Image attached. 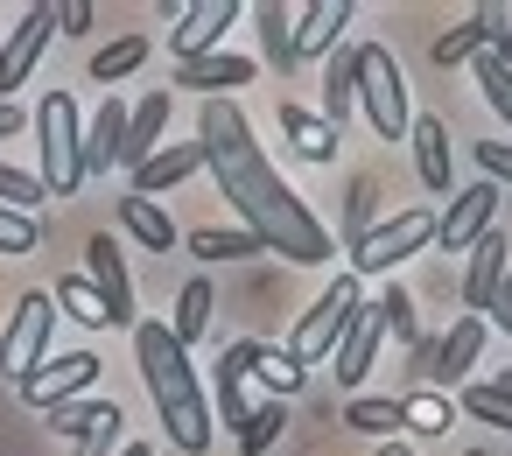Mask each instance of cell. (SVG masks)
<instances>
[{
  "instance_id": "obj_1",
  "label": "cell",
  "mask_w": 512,
  "mask_h": 456,
  "mask_svg": "<svg viewBox=\"0 0 512 456\" xmlns=\"http://www.w3.org/2000/svg\"><path fill=\"white\" fill-rule=\"evenodd\" d=\"M197 148H204V169L218 176V197L239 211V225L267 246V253H288L295 267H323L337 246L323 232V218L281 183V169L260 155L246 113L232 99H204L197 113Z\"/></svg>"
},
{
  "instance_id": "obj_2",
  "label": "cell",
  "mask_w": 512,
  "mask_h": 456,
  "mask_svg": "<svg viewBox=\"0 0 512 456\" xmlns=\"http://www.w3.org/2000/svg\"><path fill=\"white\" fill-rule=\"evenodd\" d=\"M134 358H141V379L155 393V414H162L169 442L183 456H204L211 449V407H204V386H197L190 351L169 337V323H134Z\"/></svg>"
},
{
  "instance_id": "obj_3",
  "label": "cell",
  "mask_w": 512,
  "mask_h": 456,
  "mask_svg": "<svg viewBox=\"0 0 512 456\" xmlns=\"http://www.w3.org/2000/svg\"><path fill=\"white\" fill-rule=\"evenodd\" d=\"M36 148H43L36 183L50 197H78V183H85V120H78V99L64 85H50L43 106H36Z\"/></svg>"
},
{
  "instance_id": "obj_4",
  "label": "cell",
  "mask_w": 512,
  "mask_h": 456,
  "mask_svg": "<svg viewBox=\"0 0 512 456\" xmlns=\"http://www.w3.org/2000/svg\"><path fill=\"white\" fill-rule=\"evenodd\" d=\"M358 309H365V295H358V274H337L323 295H316V309L295 323V337H288V358L309 372V365H323V358H337V344H344V330L358 323Z\"/></svg>"
},
{
  "instance_id": "obj_5",
  "label": "cell",
  "mask_w": 512,
  "mask_h": 456,
  "mask_svg": "<svg viewBox=\"0 0 512 456\" xmlns=\"http://www.w3.org/2000/svg\"><path fill=\"white\" fill-rule=\"evenodd\" d=\"M358 106H365V120H372L379 141H400V134L414 127V113H407V78H400L393 50H379V43H358Z\"/></svg>"
},
{
  "instance_id": "obj_6",
  "label": "cell",
  "mask_w": 512,
  "mask_h": 456,
  "mask_svg": "<svg viewBox=\"0 0 512 456\" xmlns=\"http://www.w3.org/2000/svg\"><path fill=\"white\" fill-rule=\"evenodd\" d=\"M435 246V211L428 204H407V211H393L386 225H372L358 246H351V274H393L400 260H414V253H428Z\"/></svg>"
},
{
  "instance_id": "obj_7",
  "label": "cell",
  "mask_w": 512,
  "mask_h": 456,
  "mask_svg": "<svg viewBox=\"0 0 512 456\" xmlns=\"http://www.w3.org/2000/svg\"><path fill=\"white\" fill-rule=\"evenodd\" d=\"M50 330H57V295H43V288H29L22 302H15V316H8V330H0V372H8L15 386L50 358Z\"/></svg>"
},
{
  "instance_id": "obj_8",
  "label": "cell",
  "mask_w": 512,
  "mask_h": 456,
  "mask_svg": "<svg viewBox=\"0 0 512 456\" xmlns=\"http://www.w3.org/2000/svg\"><path fill=\"white\" fill-rule=\"evenodd\" d=\"M92 386H99V358H92V351H57V358H43V365L22 379V400L50 414V407H64V400H85Z\"/></svg>"
},
{
  "instance_id": "obj_9",
  "label": "cell",
  "mask_w": 512,
  "mask_h": 456,
  "mask_svg": "<svg viewBox=\"0 0 512 456\" xmlns=\"http://www.w3.org/2000/svg\"><path fill=\"white\" fill-rule=\"evenodd\" d=\"M50 36H57V8H36L8 29V43H0V99H15L22 85H29V71L43 64V50H50Z\"/></svg>"
},
{
  "instance_id": "obj_10",
  "label": "cell",
  "mask_w": 512,
  "mask_h": 456,
  "mask_svg": "<svg viewBox=\"0 0 512 456\" xmlns=\"http://www.w3.org/2000/svg\"><path fill=\"white\" fill-rule=\"evenodd\" d=\"M239 22V0H183V15L169 29V57L190 64V57H211L225 50V29Z\"/></svg>"
},
{
  "instance_id": "obj_11",
  "label": "cell",
  "mask_w": 512,
  "mask_h": 456,
  "mask_svg": "<svg viewBox=\"0 0 512 456\" xmlns=\"http://www.w3.org/2000/svg\"><path fill=\"white\" fill-rule=\"evenodd\" d=\"M491 218H498V183H470V190H456L449 211L435 218V246H442V253H470V246L491 232Z\"/></svg>"
},
{
  "instance_id": "obj_12",
  "label": "cell",
  "mask_w": 512,
  "mask_h": 456,
  "mask_svg": "<svg viewBox=\"0 0 512 456\" xmlns=\"http://www.w3.org/2000/svg\"><path fill=\"white\" fill-rule=\"evenodd\" d=\"M92 260V288H99V302H106V316H113V330H134V281H127V260H120V246H113V232H99L92 246H85Z\"/></svg>"
},
{
  "instance_id": "obj_13",
  "label": "cell",
  "mask_w": 512,
  "mask_h": 456,
  "mask_svg": "<svg viewBox=\"0 0 512 456\" xmlns=\"http://www.w3.org/2000/svg\"><path fill=\"white\" fill-rule=\"evenodd\" d=\"M351 0H309V8H295V64L309 57H337V36L351 29Z\"/></svg>"
},
{
  "instance_id": "obj_14",
  "label": "cell",
  "mask_w": 512,
  "mask_h": 456,
  "mask_svg": "<svg viewBox=\"0 0 512 456\" xmlns=\"http://www.w3.org/2000/svg\"><path fill=\"white\" fill-rule=\"evenodd\" d=\"M260 351L267 344H253V337H239V344H225V358H218V372H211V386H218V421L225 428H246V372L260 365Z\"/></svg>"
},
{
  "instance_id": "obj_15",
  "label": "cell",
  "mask_w": 512,
  "mask_h": 456,
  "mask_svg": "<svg viewBox=\"0 0 512 456\" xmlns=\"http://www.w3.org/2000/svg\"><path fill=\"white\" fill-rule=\"evenodd\" d=\"M169 113H176V92H148V99L127 113V148H120V169H141V162H155V155H162Z\"/></svg>"
},
{
  "instance_id": "obj_16",
  "label": "cell",
  "mask_w": 512,
  "mask_h": 456,
  "mask_svg": "<svg viewBox=\"0 0 512 456\" xmlns=\"http://www.w3.org/2000/svg\"><path fill=\"white\" fill-rule=\"evenodd\" d=\"M176 85H190V92H204V99H232L239 85H253V57H232V50L190 57V64H176Z\"/></svg>"
},
{
  "instance_id": "obj_17",
  "label": "cell",
  "mask_w": 512,
  "mask_h": 456,
  "mask_svg": "<svg viewBox=\"0 0 512 456\" xmlns=\"http://www.w3.org/2000/svg\"><path fill=\"white\" fill-rule=\"evenodd\" d=\"M477 351H484V316H456L449 323V337L435 344V393H449V386H463L470 379V365H477Z\"/></svg>"
},
{
  "instance_id": "obj_18",
  "label": "cell",
  "mask_w": 512,
  "mask_h": 456,
  "mask_svg": "<svg viewBox=\"0 0 512 456\" xmlns=\"http://www.w3.org/2000/svg\"><path fill=\"white\" fill-rule=\"evenodd\" d=\"M505 253H512V246H505V232H498V225L470 246V274H463V309H470V316H484V309H491V295H498V281H505Z\"/></svg>"
},
{
  "instance_id": "obj_19",
  "label": "cell",
  "mask_w": 512,
  "mask_h": 456,
  "mask_svg": "<svg viewBox=\"0 0 512 456\" xmlns=\"http://www.w3.org/2000/svg\"><path fill=\"white\" fill-rule=\"evenodd\" d=\"M498 36H505V15H498V8H477V15H463L449 36H435V64H442V71H449V64H470V57H484Z\"/></svg>"
},
{
  "instance_id": "obj_20",
  "label": "cell",
  "mask_w": 512,
  "mask_h": 456,
  "mask_svg": "<svg viewBox=\"0 0 512 456\" xmlns=\"http://www.w3.org/2000/svg\"><path fill=\"white\" fill-rule=\"evenodd\" d=\"M407 141H414V169H421V183H428L435 197H456V183H449V120L421 113V120L407 127Z\"/></svg>"
},
{
  "instance_id": "obj_21",
  "label": "cell",
  "mask_w": 512,
  "mask_h": 456,
  "mask_svg": "<svg viewBox=\"0 0 512 456\" xmlns=\"http://www.w3.org/2000/svg\"><path fill=\"white\" fill-rule=\"evenodd\" d=\"M120 148H127V106H120V99H106V106H99V120L85 127V176H113Z\"/></svg>"
},
{
  "instance_id": "obj_22",
  "label": "cell",
  "mask_w": 512,
  "mask_h": 456,
  "mask_svg": "<svg viewBox=\"0 0 512 456\" xmlns=\"http://www.w3.org/2000/svg\"><path fill=\"white\" fill-rule=\"evenodd\" d=\"M197 169H204V148H197V141H176V148H162L155 162H141V169H134V197H148V204H155L169 183H183V176H197Z\"/></svg>"
},
{
  "instance_id": "obj_23",
  "label": "cell",
  "mask_w": 512,
  "mask_h": 456,
  "mask_svg": "<svg viewBox=\"0 0 512 456\" xmlns=\"http://www.w3.org/2000/svg\"><path fill=\"white\" fill-rule=\"evenodd\" d=\"M379 337H386V323H379V309L365 302V309H358V323H351V330H344V344H337V386H358V379L372 372Z\"/></svg>"
},
{
  "instance_id": "obj_24",
  "label": "cell",
  "mask_w": 512,
  "mask_h": 456,
  "mask_svg": "<svg viewBox=\"0 0 512 456\" xmlns=\"http://www.w3.org/2000/svg\"><path fill=\"white\" fill-rule=\"evenodd\" d=\"M351 106H358V43L337 50V57H323V120H330L337 134H344Z\"/></svg>"
},
{
  "instance_id": "obj_25",
  "label": "cell",
  "mask_w": 512,
  "mask_h": 456,
  "mask_svg": "<svg viewBox=\"0 0 512 456\" xmlns=\"http://www.w3.org/2000/svg\"><path fill=\"white\" fill-rule=\"evenodd\" d=\"M281 134H288V148H295L302 162H337V127H330L323 113H302V106L281 99Z\"/></svg>"
},
{
  "instance_id": "obj_26",
  "label": "cell",
  "mask_w": 512,
  "mask_h": 456,
  "mask_svg": "<svg viewBox=\"0 0 512 456\" xmlns=\"http://www.w3.org/2000/svg\"><path fill=\"white\" fill-rule=\"evenodd\" d=\"M43 421H50V435H64V442L85 449L106 421H127V414H120V400H64V407H50Z\"/></svg>"
},
{
  "instance_id": "obj_27",
  "label": "cell",
  "mask_w": 512,
  "mask_h": 456,
  "mask_svg": "<svg viewBox=\"0 0 512 456\" xmlns=\"http://www.w3.org/2000/svg\"><path fill=\"white\" fill-rule=\"evenodd\" d=\"M253 22H260V50H267V64L288 78V71H295V8H288V0H260Z\"/></svg>"
},
{
  "instance_id": "obj_28",
  "label": "cell",
  "mask_w": 512,
  "mask_h": 456,
  "mask_svg": "<svg viewBox=\"0 0 512 456\" xmlns=\"http://www.w3.org/2000/svg\"><path fill=\"white\" fill-rule=\"evenodd\" d=\"M204 330H211V281H204V274H190V281L176 288V316H169V337H176V344L190 351V344H197Z\"/></svg>"
},
{
  "instance_id": "obj_29",
  "label": "cell",
  "mask_w": 512,
  "mask_h": 456,
  "mask_svg": "<svg viewBox=\"0 0 512 456\" xmlns=\"http://www.w3.org/2000/svg\"><path fill=\"white\" fill-rule=\"evenodd\" d=\"M120 225L148 246V253H169L176 246V225H169V211L162 204H148V197H120Z\"/></svg>"
},
{
  "instance_id": "obj_30",
  "label": "cell",
  "mask_w": 512,
  "mask_h": 456,
  "mask_svg": "<svg viewBox=\"0 0 512 456\" xmlns=\"http://www.w3.org/2000/svg\"><path fill=\"white\" fill-rule=\"evenodd\" d=\"M190 253L197 260H253V253H267L246 225H204V232H190Z\"/></svg>"
},
{
  "instance_id": "obj_31",
  "label": "cell",
  "mask_w": 512,
  "mask_h": 456,
  "mask_svg": "<svg viewBox=\"0 0 512 456\" xmlns=\"http://www.w3.org/2000/svg\"><path fill=\"white\" fill-rule=\"evenodd\" d=\"M141 64H148V36H120V43L92 50V85H120V78H134Z\"/></svg>"
},
{
  "instance_id": "obj_32",
  "label": "cell",
  "mask_w": 512,
  "mask_h": 456,
  "mask_svg": "<svg viewBox=\"0 0 512 456\" xmlns=\"http://www.w3.org/2000/svg\"><path fill=\"white\" fill-rule=\"evenodd\" d=\"M344 421H351L358 435H386V442H393V435L407 428V407H400V393H393V400H372V393H358V400L344 407Z\"/></svg>"
},
{
  "instance_id": "obj_33",
  "label": "cell",
  "mask_w": 512,
  "mask_h": 456,
  "mask_svg": "<svg viewBox=\"0 0 512 456\" xmlns=\"http://www.w3.org/2000/svg\"><path fill=\"white\" fill-rule=\"evenodd\" d=\"M400 407H407V435H449V421H456V400L435 393V386L400 393Z\"/></svg>"
},
{
  "instance_id": "obj_34",
  "label": "cell",
  "mask_w": 512,
  "mask_h": 456,
  "mask_svg": "<svg viewBox=\"0 0 512 456\" xmlns=\"http://www.w3.org/2000/svg\"><path fill=\"white\" fill-rule=\"evenodd\" d=\"M57 309L71 323H85V330H113V316H106V302H99L92 281H57Z\"/></svg>"
},
{
  "instance_id": "obj_35",
  "label": "cell",
  "mask_w": 512,
  "mask_h": 456,
  "mask_svg": "<svg viewBox=\"0 0 512 456\" xmlns=\"http://www.w3.org/2000/svg\"><path fill=\"white\" fill-rule=\"evenodd\" d=\"M281 428H288V400H260V407L246 414V428H239V449H246V456H267Z\"/></svg>"
},
{
  "instance_id": "obj_36",
  "label": "cell",
  "mask_w": 512,
  "mask_h": 456,
  "mask_svg": "<svg viewBox=\"0 0 512 456\" xmlns=\"http://www.w3.org/2000/svg\"><path fill=\"white\" fill-rule=\"evenodd\" d=\"M470 64H477V92H484V106H491V113L512 127V71H505L491 50H484V57H470Z\"/></svg>"
},
{
  "instance_id": "obj_37",
  "label": "cell",
  "mask_w": 512,
  "mask_h": 456,
  "mask_svg": "<svg viewBox=\"0 0 512 456\" xmlns=\"http://www.w3.org/2000/svg\"><path fill=\"white\" fill-rule=\"evenodd\" d=\"M0 204L22 211V218H36V204H50V190H43L29 169H8V162H0Z\"/></svg>"
},
{
  "instance_id": "obj_38",
  "label": "cell",
  "mask_w": 512,
  "mask_h": 456,
  "mask_svg": "<svg viewBox=\"0 0 512 456\" xmlns=\"http://www.w3.org/2000/svg\"><path fill=\"white\" fill-rule=\"evenodd\" d=\"M372 309H379L386 337H400V344H414V337H421V330H414V295H407V288H386V295H379Z\"/></svg>"
},
{
  "instance_id": "obj_39",
  "label": "cell",
  "mask_w": 512,
  "mask_h": 456,
  "mask_svg": "<svg viewBox=\"0 0 512 456\" xmlns=\"http://www.w3.org/2000/svg\"><path fill=\"white\" fill-rule=\"evenodd\" d=\"M463 414H470V421H491V428L512 435V400H505L498 386H463Z\"/></svg>"
},
{
  "instance_id": "obj_40",
  "label": "cell",
  "mask_w": 512,
  "mask_h": 456,
  "mask_svg": "<svg viewBox=\"0 0 512 456\" xmlns=\"http://www.w3.org/2000/svg\"><path fill=\"white\" fill-rule=\"evenodd\" d=\"M36 246H43V225L0 204V253H15V260H22V253H36Z\"/></svg>"
},
{
  "instance_id": "obj_41",
  "label": "cell",
  "mask_w": 512,
  "mask_h": 456,
  "mask_svg": "<svg viewBox=\"0 0 512 456\" xmlns=\"http://www.w3.org/2000/svg\"><path fill=\"white\" fill-rule=\"evenodd\" d=\"M372 197H379V190H372L365 176H358V183L344 190V239H351V246H358V239L372 232Z\"/></svg>"
},
{
  "instance_id": "obj_42",
  "label": "cell",
  "mask_w": 512,
  "mask_h": 456,
  "mask_svg": "<svg viewBox=\"0 0 512 456\" xmlns=\"http://www.w3.org/2000/svg\"><path fill=\"white\" fill-rule=\"evenodd\" d=\"M253 372H260V379L274 386V400H288V393L302 386V365H295L288 351H260V365H253Z\"/></svg>"
},
{
  "instance_id": "obj_43",
  "label": "cell",
  "mask_w": 512,
  "mask_h": 456,
  "mask_svg": "<svg viewBox=\"0 0 512 456\" xmlns=\"http://www.w3.org/2000/svg\"><path fill=\"white\" fill-rule=\"evenodd\" d=\"M477 169H484V183H505L512 190V148L505 141H477Z\"/></svg>"
},
{
  "instance_id": "obj_44",
  "label": "cell",
  "mask_w": 512,
  "mask_h": 456,
  "mask_svg": "<svg viewBox=\"0 0 512 456\" xmlns=\"http://www.w3.org/2000/svg\"><path fill=\"white\" fill-rule=\"evenodd\" d=\"M92 29V0H64L57 8V36H85Z\"/></svg>"
},
{
  "instance_id": "obj_45",
  "label": "cell",
  "mask_w": 512,
  "mask_h": 456,
  "mask_svg": "<svg viewBox=\"0 0 512 456\" xmlns=\"http://www.w3.org/2000/svg\"><path fill=\"white\" fill-rule=\"evenodd\" d=\"M120 428H127V421H106V428H99V435H92V442H85L78 456H113V442H120Z\"/></svg>"
},
{
  "instance_id": "obj_46",
  "label": "cell",
  "mask_w": 512,
  "mask_h": 456,
  "mask_svg": "<svg viewBox=\"0 0 512 456\" xmlns=\"http://www.w3.org/2000/svg\"><path fill=\"white\" fill-rule=\"evenodd\" d=\"M435 344H442V337H414V372H421V379L435 372Z\"/></svg>"
},
{
  "instance_id": "obj_47",
  "label": "cell",
  "mask_w": 512,
  "mask_h": 456,
  "mask_svg": "<svg viewBox=\"0 0 512 456\" xmlns=\"http://www.w3.org/2000/svg\"><path fill=\"white\" fill-rule=\"evenodd\" d=\"M8 134H22V106H8V99H0V141H8Z\"/></svg>"
},
{
  "instance_id": "obj_48",
  "label": "cell",
  "mask_w": 512,
  "mask_h": 456,
  "mask_svg": "<svg viewBox=\"0 0 512 456\" xmlns=\"http://www.w3.org/2000/svg\"><path fill=\"white\" fill-rule=\"evenodd\" d=\"M491 57H498V64L512 71V36H498V43H491Z\"/></svg>"
},
{
  "instance_id": "obj_49",
  "label": "cell",
  "mask_w": 512,
  "mask_h": 456,
  "mask_svg": "<svg viewBox=\"0 0 512 456\" xmlns=\"http://www.w3.org/2000/svg\"><path fill=\"white\" fill-rule=\"evenodd\" d=\"M379 456H414V449H407V442L393 435V442H379Z\"/></svg>"
},
{
  "instance_id": "obj_50",
  "label": "cell",
  "mask_w": 512,
  "mask_h": 456,
  "mask_svg": "<svg viewBox=\"0 0 512 456\" xmlns=\"http://www.w3.org/2000/svg\"><path fill=\"white\" fill-rule=\"evenodd\" d=\"M491 302H505V309H512V274H505V281H498V295H491Z\"/></svg>"
},
{
  "instance_id": "obj_51",
  "label": "cell",
  "mask_w": 512,
  "mask_h": 456,
  "mask_svg": "<svg viewBox=\"0 0 512 456\" xmlns=\"http://www.w3.org/2000/svg\"><path fill=\"white\" fill-rule=\"evenodd\" d=\"M491 386H498V393H505V400H512V372H498V379H491Z\"/></svg>"
},
{
  "instance_id": "obj_52",
  "label": "cell",
  "mask_w": 512,
  "mask_h": 456,
  "mask_svg": "<svg viewBox=\"0 0 512 456\" xmlns=\"http://www.w3.org/2000/svg\"><path fill=\"white\" fill-rule=\"evenodd\" d=\"M463 456H484V449H463Z\"/></svg>"
}]
</instances>
